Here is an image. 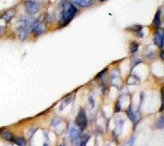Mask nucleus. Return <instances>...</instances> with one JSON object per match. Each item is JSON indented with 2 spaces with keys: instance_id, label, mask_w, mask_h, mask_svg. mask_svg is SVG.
Returning <instances> with one entry per match:
<instances>
[{
  "instance_id": "obj_1",
  "label": "nucleus",
  "mask_w": 164,
  "mask_h": 146,
  "mask_svg": "<svg viewBox=\"0 0 164 146\" xmlns=\"http://www.w3.org/2000/svg\"><path fill=\"white\" fill-rule=\"evenodd\" d=\"M60 8H61L60 23L62 26H65L74 18V16L76 15L78 12V9L76 8V6L73 3L66 1L61 3Z\"/></svg>"
},
{
  "instance_id": "obj_2",
  "label": "nucleus",
  "mask_w": 164,
  "mask_h": 146,
  "mask_svg": "<svg viewBox=\"0 0 164 146\" xmlns=\"http://www.w3.org/2000/svg\"><path fill=\"white\" fill-rule=\"evenodd\" d=\"M34 21L35 20L33 18L27 17V18L19 20L16 22V28L18 31V35L21 40H25L28 36L30 29H31V25Z\"/></svg>"
},
{
  "instance_id": "obj_3",
  "label": "nucleus",
  "mask_w": 164,
  "mask_h": 146,
  "mask_svg": "<svg viewBox=\"0 0 164 146\" xmlns=\"http://www.w3.org/2000/svg\"><path fill=\"white\" fill-rule=\"evenodd\" d=\"M75 123L79 127L80 131H83L86 128L87 123H88V117H87V115L85 113L84 108H80L77 116L76 117Z\"/></svg>"
},
{
  "instance_id": "obj_4",
  "label": "nucleus",
  "mask_w": 164,
  "mask_h": 146,
  "mask_svg": "<svg viewBox=\"0 0 164 146\" xmlns=\"http://www.w3.org/2000/svg\"><path fill=\"white\" fill-rule=\"evenodd\" d=\"M31 31L35 35H40L46 31V26L41 21L35 20L31 25Z\"/></svg>"
},
{
  "instance_id": "obj_5",
  "label": "nucleus",
  "mask_w": 164,
  "mask_h": 146,
  "mask_svg": "<svg viewBox=\"0 0 164 146\" xmlns=\"http://www.w3.org/2000/svg\"><path fill=\"white\" fill-rule=\"evenodd\" d=\"M25 5L29 14H35L40 9V5L39 4V3L34 0H27Z\"/></svg>"
},
{
  "instance_id": "obj_6",
  "label": "nucleus",
  "mask_w": 164,
  "mask_h": 146,
  "mask_svg": "<svg viewBox=\"0 0 164 146\" xmlns=\"http://www.w3.org/2000/svg\"><path fill=\"white\" fill-rule=\"evenodd\" d=\"M154 42L155 44L159 46V48H163L164 44V35L163 31V30H158L156 34H155V37H154Z\"/></svg>"
},
{
  "instance_id": "obj_7",
  "label": "nucleus",
  "mask_w": 164,
  "mask_h": 146,
  "mask_svg": "<svg viewBox=\"0 0 164 146\" xmlns=\"http://www.w3.org/2000/svg\"><path fill=\"white\" fill-rule=\"evenodd\" d=\"M0 136L3 140L7 141H13V139H14V135L12 132V130H8L7 128L0 129Z\"/></svg>"
},
{
  "instance_id": "obj_8",
  "label": "nucleus",
  "mask_w": 164,
  "mask_h": 146,
  "mask_svg": "<svg viewBox=\"0 0 164 146\" xmlns=\"http://www.w3.org/2000/svg\"><path fill=\"white\" fill-rule=\"evenodd\" d=\"M80 130H78L77 128L76 127H71L70 129V131H69V135H70V137L71 139V141L73 143H76L77 141H79L80 137Z\"/></svg>"
},
{
  "instance_id": "obj_9",
  "label": "nucleus",
  "mask_w": 164,
  "mask_h": 146,
  "mask_svg": "<svg viewBox=\"0 0 164 146\" xmlns=\"http://www.w3.org/2000/svg\"><path fill=\"white\" fill-rule=\"evenodd\" d=\"M95 0H71V2L81 8H88L94 4Z\"/></svg>"
},
{
  "instance_id": "obj_10",
  "label": "nucleus",
  "mask_w": 164,
  "mask_h": 146,
  "mask_svg": "<svg viewBox=\"0 0 164 146\" xmlns=\"http://www.w3.org/2000/svg\"><path fill=\"white\" fill-rule=\"evenodd\" d=\"M15 14H16V11L14 9H10V10H7V12H5L4 13H3L1 17L3 20H5L6 21H9L10 20H12V18L13 16H15Z\"/></svg>"
},
{
  "instance_id": "obj_11",
  "label": "nucleus",
  "mask_w": 164,
  "mask_h": 146,
  "mask_svg": "<svg viewBox=\"0 0 164 146\" xmlns=\"http://www.w3.org/2000/svg\"><path fill=\"white\" fill-rule=\"evenodd\" d=\"M127 115H128V117H129V118L133 122H136V121H138L137 114H136V113L133 110L132 107H131V106L129 108V109L127 110Z\"/></svg>"
},
{
  "instance_id": "obj_12",
  "label": "nucleus",
  "mask_w": 164,
  "mask_h": 146,
  "mask_svg": "<svg viewBox=\"0 0 164 146\" xmlns=\"http://www.w3.org/2000/svg\"><path fill=\"white\" fill-rule=\"evenodd\" d=\"M13 142H14L17 146H27V140H26L24 137H22V136L14 137Z\"/></svg>"
},
{
  "instance_id": "obj_13",
  "label": "nucleus",
  "mask_w": 164,
  "mask_h": 146,
  "mask_svg": "<svg viewBox=\"0 0 164 146\" xmlns=\"http://www.w3.org/2000/svg\"><path fill=\"white\" fill-rule=\"evenodd\" d=\"M161 14H162L161 10H158V12H156L155 17H154V24L158 26V27L161 26Z\"/></svg>"
},
{
  "instance_id": "obj_14",
  "label": "nucleus",
  "mask_w": 164,
  "mask_h": 146,
  "mask_svg": "<svg viewBox=\"0 0 164 146\" xmlns=\"http://www.w3.org/2000/svg\"><path fill=\"white\" fill-rule=\"evenodd\" d=\"M71 102V96H67V98H65V99L63 100V102H62V104H61V106H60L59 109L61 110V111L63 110L64 108L67 104H69Z\"/></svg>"
},
{
  "instance_id": "obj_15",
  "label": "nucleus",
  "mask_w": 164,
  "mask_h": 146,
  "mask_svg": "<svg viewBox=\"0 0 164 146\" xmlns=\"http://www.w3.org/2000/svg\"><path fill=\"white\" fill-rule=\"evenodd\" d=\"M138 48H139V44H138L136 42H132L130 45V51L131 53H135L137 52Z\"/></svg>"
},
{
  "instance_id": "obj_16",
  "label": "nucleus",
  "mask_w": 164,
  "mask_h": 146,
  "mask_svg": "<svg viewBox=\"0 0 164 146\" xmlns=\"http://www.w3.org/2000/svg\"><path fill=\"white\" fill-rule=\"evenodd\" d=\"M90 140V137L87 135H83L81 137V141H80V146H86L88 141Z\"/></svg>"
},
{
  "instance_id": "obj_17",
  "label": "nucleus",
  "mask_w": 164,
  "mask_h": 146,
  "mask_svg": "<svg viewBox=\"0 0 164 146\" xmlns=\"http://www.w3.org/2000/svg\"><path fill=\"white\" fill-rule=\"evenodd\" d=\"M164 126V120H163V116H162L159 119V121H157V124H156V126L158 129H163Z\"/></svg>"
},
{
  "instance_id": "obj_18",
  "label": "nucleus",
  "mask_w": 164,
  "mask_h": 146,
  "mask_svg": "<svg viewBox=\"0 0 164 146\" xmlns=\"http://www.w3.org/2000/svg\"><path fill=\"white\" fill-rule=\"evenodd\" d=\"M89 102H90L91 105H92V108H94L95 105V99H94V98H93L92 96H90V97H89Z\"/></svg>"
},
{
  "instance_id": "obj_19",
  "label": "nucleus",
  "mask_w": 164,
  "mask_h": 146,
  "mask_svg": "<svg viewBox=\"0 0 164 146\" xmlns=\"http://www.w3.org/2000/svg\"><path fill=\"white\" fill-rule=\"evenodd\" d=\"M136 35H137V36H139V37H143L144 31H142V29H140V30L137 31H136Z\"/></svg>"
},
{
  "instance_id": "obj_20",
  "label": "nucleus",
  "mask_w": 164,
  "mask_h": 146,
  "mask_svg": "<svg viewBox=\"0 0 164 146\" xmlns=\"http://www.w3.org/2000/svg\"><path fill=\"white\" fill-rule=\"evenodd\" d=\"M160 57H162V60H163L164 57H163V51H162V52L160 53Z\"/></svg>"
},
{
  "instance_id": "obj_21",
  "label": "nucleus",
  "mask_w": 164,
  "mask_h": 146,
  "mask_svg": "<svg viewBox=\"0 0 164 146\" xmlns=\"http://www.w3.org/2000/svg\"><path fill=\"white\" fill-rule=\"evenodd\" d=\"M58 146H65L64 144H60V145H58Z\"/></svg>"
},
{
  "instance_id": "obj_22",
  "label": "nucleus",
  "mask_w": 164,
  "mask_h": 146,
  "mask_svg": "<svg viewBox=\"0 0 164 146\" xmlns=\"http://www.w3.org/2000/svg\"><path fill=\"white\" fill-rule=\"evenodd\" d=\"M44 146H49V145H48V144H47V143H45V144L44 145Z\"/></svg>"
},
{
  "instance_id": "obj_23",
  "label": "nucleus",
  "mask_w": 164,
  "mask_h": 146,
  "mask_svg": "<svg viewBox=\"0 0 164 146\" xmlns=\"http://www.w3.org/2000/svg\"><path fill=\"white\" fill-rule=\"evenodd\" d=\"M99 1H100V2H104L105 0H99Z\"/></svg>"
}]
</instances>
